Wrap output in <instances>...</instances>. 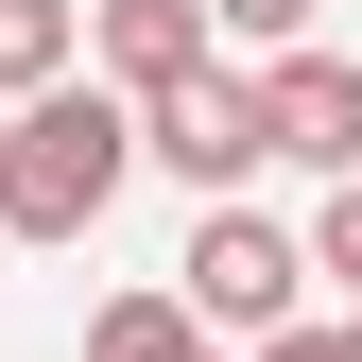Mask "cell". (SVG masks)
I'll return each mask as SVG.
<instances>
[{"label":"cell","instance_id":"6da1fadb","mask_svg":"<svg viewBox=\"0 0 362 362\" xmlns=\"http://www.w3.org/2000/svg\"><path fill=\"white\" fill-rule=\"evenodd\" d=\"M121 173H139V104L121 86H35L0 121V224L18 242H86L121 207Z\"/></svg>","mask_w":362,"mask_h":362},{"label":"cell","instance_id":"7a4b0ae2","mask_svg":"<svg viewBox=\"0 0 362 362\" xmlns=\"http://www.w3.org/2000/svg\"><path fill=\"white\" fill-rule=\"evenodd\" d=\"M293 276H310V242H276L259 207H207V224H190V259H173V310H190L207 345H224V328L276 345V328H293Z\"/></svg>","mask_w":362,"mask_h":362},{"label":"cell","instance_id":"3957f363","mask_svg":"<svg viewBox=\"0 0 362 362\" xmlns=\"http://www.w3.org/2000/svg\"><path fill=\"white\" fill-rule=\"evenodd\" d=\"M139 156H156V173H190V190L224 207L259 156H276V121H259V69H190V86H156V104H139Z\"/></svg>","mask_w":362,"mask_h":362},{"label":"cell","instance_id":"277c9868","mask_svg":"<svg viewBox=\"0 0 362 362\" xmlns=\"http://www.w3.org/2000/svg\"><path fill=\"white\" fill-rule=\"evenodd\" d=\"M259 121H276L293 173L345 190V173H362V52H276V69H259Z\"/></svg>","mask_w":362,"mask_h":362},{"label":"cell","instance_id":"5b68a950","mask_svg":"<svg viewBox=\"0 0 362 362\" xmlns=\"http://www.w3.org/2000/svg\"><path fill=\"white\" fill-rule=\"evenodd\" d=\"M86 52H104L121 104H156V86L224 69V35H207V0H86Z\"/></svg>","mask_w":362,"mask_h":362},{"label":"cell","instance_id":"8992f818","mask_svg":"<svg viewBox=\"0 0 362 362\" xmlns=\"http://www.w3.org/2000/svg\"><path fill=\"white\" fill-rule=\"evenodd\" d=\"M69 52H86V0H0V86H69Z\"/></svg>","mask_w":362,"mask_h":362},{"label":"cell","instance_id":"52a82bcc","mask_svg":"<svg viewBox=\"0 0 362 362\" xmlns=\"http://www.w3.org/2000/svg\"><path fill=\"white\" fill-rule=\"evenodd\" d=\"M207 328H190V310H173V293H104V328H86V362H190Z\"/></svg>","mask_w":362,"mask_h":362},{"label":"cell","instance_id":"ba28073f","mask_svg":"<svg viewBox=\"0 0 362 362\" xmlns=\"http://www.w3.org/2000/svg\"><path fill=\"white\" fill-rule=\"evenodd\" d=\"M310 276H345V310H362V173L310 207Z\"/></svg>","mask_w":362,"mask_h":362},{"label":"cell","instance_id":"9c48e42d","mask_svg":"<svg viewBox=\"0 0 362 362\" xmlns=\"http://www.w3.org/2000/svg\"><path fill=\"white\" fill-rule=\"evenodd\" d=\"M207 35H242V52H310V0H207Z\"/></svg>","mask_w":362,"mask_h":362},{"label":"cell","instance_id":"30bf717a","mask_svg":"<svg viewBox=\"0 0 362 362\" xmlns=\"http://www.w3.org/2000/svg\"><path fill=\"white\" fill-rule=\"evenodd\" d=\"M259 362H345V328H276V345H259Z\"/></svg>","mask_w":362,"mask_h":362},{"label":"cell","instance_id":"8fae6325","mask_svg":"<svg viewBox=\"0 0 362 362\" xmlns=\"http://www.w3.org/2000/svg\"><path fill=\"white\" fill-rule=\"evenodd\" d=\"M345 362H362V310H345Z\"/></svg>","mask_w":362,"mask_h":362},{"label":"cell","instance_id":"7c38bea8","mask_svg":"<svg viewBox=\"0 0 362 362\" xmlns=\"http://www.w3.org/2000/svg\"><path fill=\"white\" fill-rule=\"evenodd\" d=\"M190 362H224V345H190Z\"/></svg>","mask_w":362,"mask_h":362}]
</instances>
